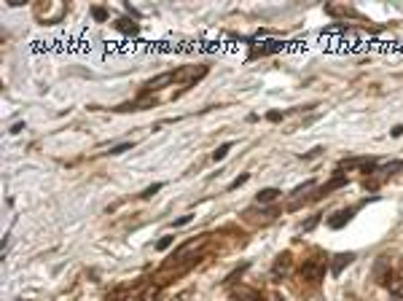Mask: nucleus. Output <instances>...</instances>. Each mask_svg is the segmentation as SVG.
<instances>
[{
    "label": "nucleus",
    "instance_id": "20e7f679",
    "mask_svg": "<svg viewBox=\"0 0 403 301\" xmlns=\"http://www.w3.org/2000/svg\"><path fill=\"white\" fill-rule=\"evenodd\" d=\"M358 210H360V207L355 204V207H347V210L333 212V218H328V226H331V229H341V226H347L349 220H352V215H355Z\"/></svg>",
    "mask_w": 403,
    "mask_h": 301
},
{
    "label": "nucleus",
    "instance_id": "423d86ee",
    "mask_svg": "<svg viewBox=\"0 0 403 301\" xmlns=\"http://www.w3.org/2000/svg\"><path fill=\"white\" fill-rule=\"evenodd\" d=\"M374 277L379 280V283H390V258L387 256H379L374 266Z\"/></svg>",
    "mask_w": 403,
    "mask_h": 301
},
{
    "label": "nucleus",
    "instance_id": "6e6552de",
    "mask_svg": "<svg viewBox=\"0 0 403 301\" xmlns=\"http://www.w3.org/2000/svg\"><path fill=\"white\" fill-rule=\"evenodd\" d=\"M280 194H282L280 189H261L258 194H255V202H258V204H269V202H274Z\"/></svg>",
    "mask_w": 403,
    "mask_h": 301
},
{
    "label": "nucleus",
    "instance_id": "ddd939ff",
    "mask_svg": "<svg viewBox=\"0 0 403 301\" xmlns=\"http://www.w3.org/2000/svg\"><path fill=\"white\" fill-rule=\"evenodd\" d=\"M387 285H390V291H393L395 296H401V299H403V280H401V277H390V283H387Z\"/></svg>",
    "mask_w": 403,
    "mask_h": 301
},
{
    "label": "nucleus",
    "instance_id": "39448f33",
    "mask_svg": "<svg viewBox=\"0 0 403 301\" xmlns=\"http://www.w3.org/2000/svg\"><path fill=\"white\" fill-rule=\"evenodd\" d=\"M352 261H355V253H339V256H333V261H331V274H333V277H339L341 269L349 266Z\"/></svg>",
    "mask_w": 403,
    "mask_h": 301
},
{
    "label": "nucleus",
    "instance_id": "412c9836",
    "mask_svg": "<svg viewBox=\"0 0 403 301\" xmlns=\"http://www.w3.org/2000/svg\"><path fill=\"white\" fill-rule=\"evenodd\" d=\"M266 118H269L272 124H277V121H282V113H280V110H269V113H266Z\"/></svg>",
    "mask_w": 403,
    "mask_h": 301
},
{
    "label": "nucleus",
    "instance_id": "9d476101",
    "mask_svg": "<svg viewBox=\"0 0 403 301\" xmlns=\"http://www.w3.org/2000/svg\"><path fill=\"white\" fill-rule=\"evenodd\" d=\"M288 269H290V253H282V256H277V261H274V272H277V274H280V272L285 274Z\"/></svg>",
    "mask_w": 403,
    "mask_h": 301
},
{
    "label": "nucleus",
    "instance_id": "0eeeda50",
    "mask_svg": "<svg viewBox=\"0 0 403 301\" xmlns=\"http://www.w3.org/2000/svg\"><path fill=\"white\" fill-rule=\"evenodd\" d=\"M234 299H237V301H263L258 291H253V288H245V285H240V288L234 291Z\"/></svg>",
    "mask_w": 403,
    "mask_h": 301
},
{
    "label": "nucleus",
    "instance_id": "2eb2a0df",
    "mask_svg": "<svg viewBox=\"0 0 403 301\" xmlns=\"http://www.w3.org/2000/svg\"><path fill=\"white\" fill-rule=\"evenodd\" d=\"M91 16H94L97 22H105V19H108V11H105L102 5H91Z\"/></svg>",
    "mask_w": 403,
    "mask_h": 301
},
{
    "label": "nucleus",
    "instance_id": "b1692460",
    "mask_svg": "<svg viewBox=\"0 0 403 301\" xmlns=\"http://www.w3.org/2000/svg\"><path fill=\"white\" fill-rule=\"evenodd\" d=\"M320 153H322V148H312L309 153H304V159H315V156H320Z\"/></svg>",
    "mask_w": 403,
    "mask_h": 301
},
{
    "label": "nucleus",
    "instance_id": "4be33fe9",
    "mask_svg": "<svg viewBox=\"0 0 403 301\" xmlns=\"http://www.w3.org/2000/svg\"><path fill=\"white\" fill-rule=\"evenodd\" d=\"M317 220H320V215H312V218H309V220H307V223H304V231H309V229H315V226H317Z\"/></svg>",
    "mask_w": 403,
    "mask_h": 301
},
{
    "label": "nucleus",
    "instance_id": "f257e3e1",
    "mask_svg": "<svg viewBox=\"0 0 403 301\" xmlns=\"http://www.w3.org/2000/svg\"><path fill=\"white\" fill-rule=\"evenodd\" d=\"M344 186H347V175H341V172H336V175H333L331 180H328L325 186H320V189H317V191H315V194H312V197H309V199H312V202H320L322 197H328V194H331V191H336V189H344Z\"/></svg>",
    "mask_w": 403,
    "mask_h": 301
},
{
    "label": "nucleus",
    "instance_id": "f8f14e48",
    "mask_svg": "<svg viewBox=\"0 0 403 301\" xmlns=\"http://www.w3.org/2000/svg\"><path fill=\"white\" fill-rule=\"evenodd\" d=\"M229 151H231V143L218 145V148L213 151V162H221V159H226V156H229Z\"/></svg>",
    "mask_w": 403,
    "mask_h": 301
},
{
    "label": "nucleus",
    "instance_id": "5701e85b",
    "mask_svg": "<svg viewBox=\"0 0 403 301\" xmlns=\"http://www.w3.org/2000/svg\"><path fill=\"white\" fill-rule=\"evenodd\" d=\"M22 129H24V124H22V121H16V124H14V126H11V129H8V132H11V135H19V132H22Z\"/></svg>",
    "mask_w": 403,
    "mask_h": 301
},
{
    "label": "nucleus",
    "instance_id": "7ed1b4c3",
    "mask_svg": "<svg viewBox=\"0 0 403 301\" xmlns=\"http://www.w3.org/2000/svg\"><path fill=\"white\" fill-rule=\"evenodd\" d=\"M172 81H177V78H175V70L161 73V76L151 78V81L143 86V95H151V92H156V89H164V86H167V84H172Z\"/></svg>",
    "mask_w": 403,
    "mask_h": 301
},
{
    "label": "nucleus",
    "instance_id": "a211bd4d",
    "mask_svg": "<svg viewBox=\"0 0 403 301\" xmlns=\"http://www.w3.org/2000/svg\"><path fill=\"white\" fill-rule=\"evenodd\" d=\"M307 189H312V180H307V183H301V186H296V189H293V191H290V197H301V194H304V191H307Z\"/></svg>",
    "mask_w": 403,
    "mask_h": 301
},
{
    "label": "nucleus",
    "instance_id": "f3484780",
    "mask_svg": "<svg viewBox=\"0 0 403 301\" xmlns=\"http://www.w3.org/2000/svg\"><path fill=\"white\" fill-rule=\"evenodd\" d=\"M172 242H175V237H172V234H167V237H161V239L156 242V250H167V247L172 245Z\"/></svg>",
    "mask_w": 403,
    "mask_h": 301
},
{
    "label": "nucleus",
    "instance_id": "dca6fc26",
    "mask_svg": "<svg viewBox=\"0 0 403 301\" xmlns=\"http://www.w3.org/2000/svg\"><path fill=\"white\" fill-rule=\"evenodd\" d=\"M247 180H250V175H247V172H245V175H240V178H234V180L229 183V191H234V189H240V186H245Z\"/></svg>",
    "mask_w": 403,
    "mask_h": 301
},
{
    "label": "nucleus",
    "instance_id": "4468645a",
    "mask_svg": "<svg viewBox=\"0 0 403 301\" xmlns=\"http://www.w3.org/2000/svg\"><path fill=\"white\" fill-rule=\"evenodd\" d=\"M161 189H164V183H154V186H148V189H145V191L140 194V199H151L154 194H159Z\"/></svg>",
    "mask_w": 403,
    "mask_h": 301
},
{
    "label": "nucleus",
    "instance_id": "9b49d317",
    "mask_svg": "<svg viewBox=\"0 0 403 301\" xmlns=\"http://www.w3.org/2000/svg\"><path fill=\"white\" fill-rule=\"evenodd\" d=\"M282 43H266V46H258V49L253 51V57H263V54H274V51H280Z\"/></svg>",
    "mask_w": 403,
    "mask_h": 301
},
{
    "label": "nucleus",
    "instance_id": "1a4fd4ad",
    "mask_svg": "<svg viewBox=\"0 0 403 301\" xmlns=\"http://www.w3.org/2000/svg\"><path fill=\"white\" fill-rule=\"evenodd\" d=\"M113 27H116V30H121L124 35H137V32H140V27H137L135 22H129V19H116Z\"/></svg>",
    "mask_w": 403,
    "mask_h": 301
},
{
    "label": "nucleus",
    "instance_id": "aec40b11",
    "mask_svg": "<svg viewBox=\"0 0 403 301\" xmlns=\"http://www.w3.org/2000/svg\"><path fill=\"white\" fill-rule=\"evenodd\" d=\"M191 218H194V215H180V218H177V220H172V226H175V229H180V226H186V223H191Z\"/></svg>",
    "mask_w": 403,
    "mask_h": 301
},
{
    "label": "nucleus",
    "instance_id": "6ab92c4d",
    "mask_svg": "<svg viewBox=\"0 0 403 301\" xmlns=\"http://www.w3.org/2000/svg\"><path fill=\"white\" fill-rule=\"evenodd\" d=\"M124 151H132V143H121V145H113V148H110V156H118V153H124Z\"/></svg>",
    "mask_w": 403,
    "mask_h": 301
},
{
    "label": "nucleus",
    "instance_id": "f03ea898",
    "mask_svg": "<svg viewBox=\"0 0 403 301\" xmlns=\"http://www.w3.org/2000/svg\"><path fill=\"white\" fill-rule=\"evenodd\" d=\"M301 277L304 280H312V283H320L322 277H325V264L317 258H309L307 264L301 266Z\"/></svg>",
    "mask_w": 403,
    "mask_h": 301
}]
</instances>
